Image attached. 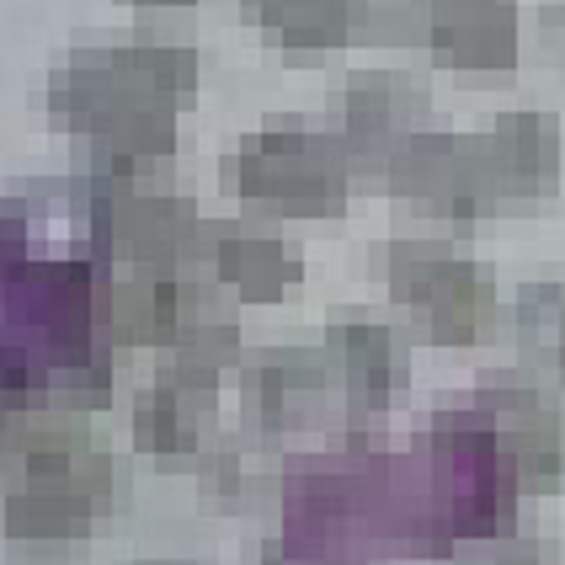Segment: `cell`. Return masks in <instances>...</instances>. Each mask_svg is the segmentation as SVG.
Listing matches in <instances>:
<instances>
[{"label":"cell","mask_w":565,"mask_h":565,"mask_svg":"<svg viewBox=\"0 0 565 565\" xmlns=\"http://www.w3.org/2000/svg\"><path fill=\"white\" fill-rule=\"evenodd\" d=\"M433 118V96L422 81L401 70H369L342 96V150L352 166H369L384 177L401 145H411Z\"/></svg>","instance_id":"obj_11"},{"label":"cell","mask_w":565,"mask_h":565,"mask_svg":"<svg viewBox=\"0 0 565 565\" xmlns=\"http://www.w3.org/2000/svg\"><path fill=\"white\" fill-rule=\"evenodd\" d=\"M326 358L352 422H379L401 384V342L379 315L347 305L326 320Z\"/></svg>","instance_id":"obj_13"},{"label":"cell","mask_w":565,"mask_h":565,"mask_svg":"<svg viewBox=\"0 0 565 565\" xmlns=\"http://www.w3.org/2000/svg\"><path fill=\"white\" fill-rule=\"evenodd\" d=\"M252 11L262 22V38L288 54H326L352 38L347 0H256Z\"/></svg>","instance_id":"obj_18"},{"label":"cell","mask_w":565,"mask_h":565,"mask_svg":"<svg viewBox=\"0 0 565 565\" xmlns=\"http://www.w3.org/2000/svg\"><path fill=\"white\" fill-rule=\"evenodd\" d=\"M139 565H203V561H182V555H156V561H139Z\"/></svg>","instance_id":"obj_25"},{"label":"cell","mask_w":565,"mask_h":565,"mask_svg":"<svg viewBox=\"0 0 565 565\" xmlns=\"http://www.w3.org/2000/svg\"><path fill=\"white\" fill-rule=\"evenodd\" d=\"M438 427L459 443H475L480 454H497L507 470L534 486H555L565 475V406L539 384L486 379L454 406H443Z\"/></svg>","instance_id":"obj_4"},{"label":"cell","mask_w":565,"mask_h":565,"mask_svg":"<svg viewBox=\"0 0 565 565\" xmlns=\"http://www.w3.org/2000/svg\"><path fill=\"white\" fill-rule=\"evenodd\" d=\"M128 497V475L118 454L81 422V411H60L43 438L32 443L22 470L0 507L6 539L22 550H70L86 544L102 512H118Z\"/></svg>","instance_id":"obj_1"},{"label":"cell","mask_w":565,"mask_h":565,"mask_svg":"<svg viewBox=\"0 0 565 565\" xmlns=\"http://www.w3.org/2000/svg\"><path fill=\"white\" fill-rule=\"evenodd\" d=\"M166 347H171L182 379L220 390V379L241 358V326H235V310L220 299L214 282H182V305H177V326H171Z\"/></svg>","instance_id":"obj_17"},{"label":"cell","mask_w":565,"mask_h":565,"mask_svg":"<svg viewBox=\"0 0 565 565\" xmlns=\"http://www.w3.org/2000/svg\"><path fill=\"white\" fill-rule=\"evenodd\" d=\"M427 11H433V0H347L352 38L358 43H379V49L422 38L427 32Z\"/></svg>","instance_id":"obj_22"},{"label":"cell","mask_w":565,"mask_h":565,"mask_svg":"<svg viewBox=\"0 0 565 565\" xmlns=\"http://www.w3.org/2000/svg\"><path fill=\"white\" fill-rule=\"evenodd\" d=\"M102 177L118 182H156V171L171 166L177 156V102H139L113 113L107 124L86 134Z\"/></svg>","instance_id":"obj_16"},{"label":"cell","mask_w":565,"mask_h":565,"mask_svg":"<svg viewBox=\"0 0 565 565\" xmlns=\"http://www.w3.org/2000/svg\"><path fill=\"white\" fill-rule=\"evenodd\" d=\"M480 166H486V198L491 214H534L550 209L561 192V124L544 107H507L475 134Z\"/></svg>","instance_id":"obj_7"},{"label":"cell","mask_w":565,"mask_h":565,"mask_svg":"<svg viewBox=\"0 0 565 565\" xmlns=\"http://www.w3.org/2000/svg\"><path fill=\"white\" fill-rule=\"evenodd\" d=\"M384 282L433 347H475L497 320V278L470 252L438 241H395Z\"/></svg>","instance_id":"obj_5"},{"label":"cell","mask_w":565,"mask_h":565,"mask_svg":"<svg viewBox=\"0 0 565 565\" xmlns=\"http://www.w3.org/2000/svg\"><path fill=\"white\" fill-rule=\"evenodd\" d=\"M203 75V64L182 43H160V38H134V43H96L75 49L49 70L43 107L49 124L64 134H92L113 113L139 107V102H177L188 96Z\"/></svg>","instance_id":"obj_3"},{"label":"cell","mask_w":565,"mask_h":565,"mask_svg":"<svg viewBox=\"0 0 565 565\" xmlns=\"http://www.w3.org/2000/svg\"><path fill=\"white\" fill-rule=\"evenodd\" d=\"M246 6H256V0H246Z\"/></svg>","instance_id":"obj_27"},{"label":"cell","mask_w":565,"mask_h":565,"mask_svg":"<svg viewBox=\"0 0 565 565\" xmlns=\"http://www.w3.org/2000/svg\"><path fill=\"white\" fill-rule=\"evenodd\" d=\"M512 337L529 363L555 369L565 384V282H529L512 310Z\"/></svg>","instance_id":"obj_20"},{"label":"cell","mask_w":565,"mask_h":565,"mask_svg":"<svg viewBox=\"0 0 565 565\" xmlns=\"http://www.w3.org/2000/svg\"><path fill=\"white\" fill-rule=\"evenodd\" d=\"M134 448L156 470H203L220 443V390L171 374L134 395Z\"/></svg>","instance_id":"obj_10"},{"label":"cell","mask_w":565,"mask_h":565,"mask_svg":"<svg viewBox=\"0 0 565 565\" xmlns=\"http://www.w3.org/2000/svg\"><path fill=\"white\" fill-rule=\"evenodd\" d=\"M422 38L448 75L502 86L523 54V0H433Z\"/></svg>","instance_id":"obj_9"},{"label":"cell","mask_w":565,"mask_h":565,"mask_svg":"<svg viewBox=\"0 0 565 565\" xmlns=\"http://www.w3.org/2000/svg\"><path fill=\"white\" fill-rule=\"evenodd\" d=\"M60 411L43 401V390L32 379H0V475H17L32 443L43 438V427Z\"/></svg>","instance_id":"obj_21"},{"label":"cell","mask_w":565,"mask_h":565,"mask_svg":"<svg viewBox=\"0 0 565 565\" xmlns=\"http://www.w3.org/2000/svg\"><path fill=\"white\" fill-rule=\"evenodd\" d=\"M220 182L230 198L273 220H337L352 192V160L342 139L320 128L267 124L224 150Z\"/></svg>","instance_id":"obj_2"},{"label":"cell","mask_w":565,"mask_h":565,"mask_svg":"<svg viewBox=\"0 0 565 565\" xmlns=\"http://www.w3.org/2000/svg\"><path fill=\"white\" fill-rule=\"evenodd\" d=\"M203 475L224 512H256L278 486V465L256 438H220L203 459Z\"/></svg>","instance_id":"obj_19"},{"label":"cell","mask_w":565,"mask_h":565,"mask_svg":"<svg viewBox=\"0 0 565 565\" xmlns=\"http://www.w3.org/2000/svg\"><path fill=\"white\" fill-rule=\"evenodd\" d=\"M331 395V358L320 347H262L246 369V401L262 433H305L320 422Z\"/></svg>","instance_id":"obj_15"},{"label":"cell","mask_w":565,"mask_h":565,"mask_svg":"<svg viewBox=\"0 0 565 565\" xmlns=\"http://www.w3.org/2000/svg\"><path fill=\"white\" fill-rule=\"evenodd\" d=\"M390 192L427 214V220L465 224L491 214L486 198V166H480V145L475 134H448V128H422L411 145L395 150V160L384 166Z\"/></svg>","instance_id":"obj_8"},{"label":"cell","mask_w":565,"mask_h":565,"mask_svg":"<svg viewBox=\"0 0 565 565\" xmlns=\"http://www.w3.org/2000/svg\"><path fill=\"white\" fill-rule=\"evenodd\" d=\"M134 6H150V11H166V6H192V0H134Z\"/></svg>","instance_id":"obj_26"},{"label":"cell","mask_w":565,"mask_h":565,"mask_svg":"<svg viewBox=\"0 0 565 565\" xmlns=\"http://www.w3.org/2000/svg\"><path fill=\"white\" fill-rule=\"evenodd\" d=\"M454 565H555V539H544V534H480Z\"/></svg>","instance_id":"obj_23"},{"label":"cell","mask_w":565,"mask_h":565,"mask_svg":"<svg viewBox=\"0 0 565 565\" xmlns=\"http://www.w3.org/2000/svg\"><path fill=\"white\" fill-rule=\"evenodd\" d=\"M198 256L246 305H282L305 288V256L294 241H282L273 224L256 220H209Z\"/></svg>","instance_id":"obj_12"},{"label":"cell","mask_w":565,"mask_h":565,"mask_svg":"<svg viewBox=\"0 0 565 565\" xmlns=\"http://www.w3.org/2000/svg\"><path fill=\"white\" fill-rule=\"evenodd\" d=\"M203 224L171 188L102 177L92 198V235L118 267H166L177 273L203 246Z\"/></svg>","instance_id":"obj_6"},{"label":"cell","mask_w":565,"mask_h":565,"mask_svg":"<svg viewBox=\"0 0 565 565\" xmlns=\"http://www.w3.org/2000/svg\"><path fill=\"white\" fill-rule=\"evenodd\" d=\"M539 43H544V60L555 64V75L565 81V0H550L539 11Z\"/></svg>","instance_id":"obj_24"},{"label":"cell","mask_w":565,"mask_h":565,"mask_svg":"<svg viewBox=\"0 0 565 565\" xmlns=\"http://www.w3.org/2000/svg\"><path fill=\"white\" fill-rule=\"evenodd\" d=\"M182 273L166 267H118L86 282V320L113 347H166L182 305Z\"/></svg>","instance_id":"obj_14"}]
</instances>
